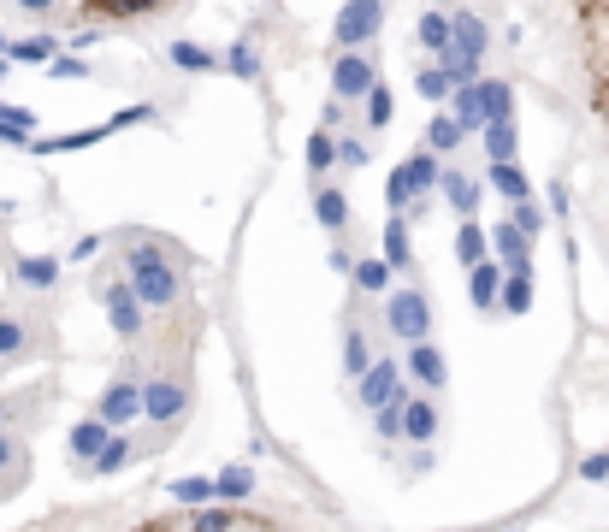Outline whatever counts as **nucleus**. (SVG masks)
Returning <instances> with one entry per match:
<instances>
[{
    "instance_id": "20e7f679",
    "label": "nucleus",
    "mask_w": 609,
    "mask_h": 532,
    "mask_svg": "<svg viewBox=\"0 0 609 532\" xmlns=\"http://www.w3.org/2000/svg\"><path fill=\"white\" fill-rule=\"evenodd\" d=\"M420 42H426L432 54H444V48H450V18H444V12H426V18H420Z\"/></svg>"
},
{
    "instance_id": "f257e3e1",
    "label": "nucleus",
    "mask_w": 609,
    "mask_h": 532,
    "mask_svg": "<svg viewBox=\"0 0 609 532\" xmlns=\"http://www.w3.org/2000/svg\"><path fill=\"white\" fill-rule=\"evenodd\" d=\"M125 532H302L284 509L267 503H202V509H160Z\"/></svg>"
},
{
    "instance_id": "423d86ee",
    "label": "nucleus",
    "mask_w": 609,
    "mask_h": 532,
    "mask_svg": "<svg viewBox=\"0 0 609 532\" xmlns=\"http://www.w3.org/2000/svg\"><path fill=\"white\" fill-rule=\"evenodd\" d=\"M420 89H426V95H444V89H450V77H444V71H426V77H420Z\"/></svg>"
},
{
    "instance_id": "f03ea898",
    "label": "nucleus",
    "mask_w": 609,
    "mask_h": 532,
    "mask_svg": "<svg viewBox=\"0 0 609 532\" xmlns=\"http://www.w3.org/2000/svg\"><path fill=\"white\" fill-rule=\"evenodd\" d=\"M379 30V0H349L338 18V42L343 48H355V42H367Z\"/></svg>"
},
{
    "instance_id": "0eeeda50",
    "label": "nucleus",
    "mask_w": 609,
    "mask_h": 532,
    "mask_svg": "<svg viewBox=\"0 0 609 532\" xmlns=\"http://www.w3.org/2000/svg\"><path fill=\"white\" fill-rule=\"evenodd\" d=\"M18 6H24V12H54L60 0H18Z\"/></svg>"
},
{
    "instance_id": "7ed1b4c3",
    "label": "nucleus",
    "mask_w": 609,
    "mask_h": 532,
    "mask_svg": "<svg viewBox=\"0 0 609 532\" xmlns=\"http://www.w3.org/2000/svg\"><path fill=\"white\" fill-rule=\"evenodd\" d=\"M332 77H338V95H343V101H361V95L373 89V66H367V60H355V54H343Z\"/></svg>"
},
{
    "instance_id": "39448f33",
    "label": "nucleus",
    "mask_w": 609,
    "mask_h": 532,
    "mask_svg": "<svg viewBox=\"0 0 609 532\" xmlns=\"http://www.w3.org/2000/svg\"><path fill=\"white\" fill-rule=\"evenodd\" d=\"M426 326V308H420V296H403L397 302V332H420Z\"/></svg>"
}]
</instances>
